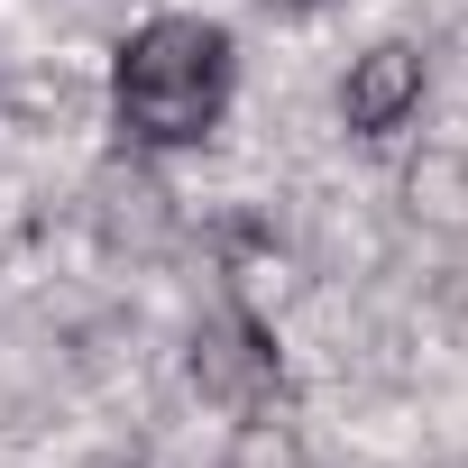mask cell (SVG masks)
Segmentation results:
<instances>
[{
    "label": "cell",
    "instance_id": "cell-2",
    "mask_svg": "<svg viewBox=\"0 0 468 468\" xmlns=\"http://www.w3.org/2000/svg\"><path fill=\"white\" fill-rule=\"evenodd\" d=\"M413 111H422V56H413L404 37L349 56V74H340V120H349L358 138H386V129H404Z\"/></svg>",
    "mask_w": 468,
    "mask_h": 468
},
{
    "label": "cell",
    "instance_id": "cell-1",
    "mask_svg": "<svg viewBox=\"0 0 468 468\" xmlns=\"http://www.w3.org/2000/svg\"><path fill=\"white\" fill-rule=\"evenodd\" d=\"M239 92V47H229L220 19H193V10H165L147 28L120 37V65H111V111L138 147H202Z\"/></svg>",
    "mask_w": 468,
    "mask_h": 468
},
{
    "label": "cell",
    "instance_id": "cell-3",
    "mask_svg": "<svg viewBox=\"0 0 468 468\" xmlns=\"http://www.w3.org/2000/svg\"><path fill=\"white\" fill-rule=\"evenodd\" d=\"M276 10H313V0H276Z\"/></svg>",
    "mask_w": 468,
    "mask_h": 468
}]
</instances>
